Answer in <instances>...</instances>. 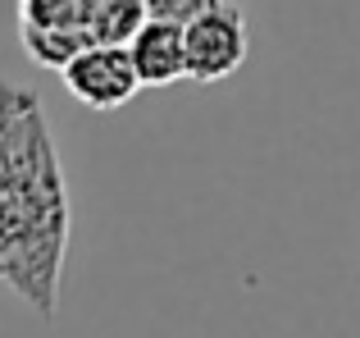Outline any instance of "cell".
Listing matches in <instances>:
<instances>
[{"instance_id": "cell-1", "label": "cell", "mask_w": 360, "mask_h": 338, "mask_svg": "<svg viewBox=\"0 0 360 338\" xmlns=\"http://www.w3.org/2000/svg\"><path fill=\"white\" fill-rule=\"evenodd\" d=\"M69 178L41 101L0 82V284L51 320L69 256Z\"/></svg>"}, {"instance_id": "cell-2", "label": "cell", "mask_w": 360, "mask_h": 338, "mask_svg": "<svg viewBox=\"0 0 360 338\" xmlns=\"http://www.w3.org/2000/svg\"><path fill=\"white\" fill-rule=\"evenodd\" d=\"M141 23V0H18V42L41 69H64L82 46L128 42Z\"/></svg>"}, {"instance_id": "cell-3", "label": "cell", "mask_w": 360, "mask_h": 338, "mask_svg": "<svg viewBox=\"0 0 360 338\" xmlns=\"http://www.w3.org/2000/svg\"><path fill=\"white\" fill-rule=\"evenodd\" d=\"M187 42V78L192 82H224L251 55V27L246 14L229 0H210L192 23H183Z\"/></svg>"}, {"instance_id": "cell-4", "label": "cell", "mask_w": 360, "mask_h": 338, "mask_svg": "<svg viewBox=\"0 0 360 338\" xmlns=\"http://www.w3.org/2000/svg\"><path fill=\"white\" fill-rule=\"evenodd\" d=\"M64 92L82 101L87 110H119L141 92L137 64L128 55V42H96L82 46L69 64L60 69Z\"/></svg>"}, {"instance_id": "cell-5", "label": "cell", "mask_w": 360, "mask_h": 338, "mask_svg": "<svg viewBox=\"0 0 360 338\" xmlns=\"http://www.w3.org/2000/svg\"><path fill=\"white\" fill-rule=\"evenodd\" d=\"M128 55L137 64L141 87H174L187 78V42L183 23H165V18H146L137 32L128 37Z\"/></svg>"}, {"instance_id": "cell-6", "label": "cell", "mask_w": 360, "mask_h": 338, "mask_svg": "<svg viewBox=\"0 0 360 338\" xmlns=\"http://www.w3.org/2000/svg\"><path fill=\"white\" fill-rule=\"evenodd\" d=\"M146 18H165V23H192L210 0H141Z\"/></svg>"}]
</instances>
